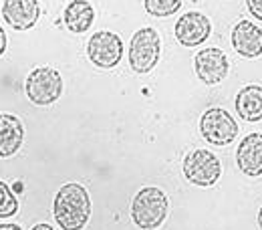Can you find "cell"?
Here are the masks:
<instances>
[{"label": "cell", "mask_w": 262, "mask_h": 230, "mask_svg": "<svg viewBox=\"0 0 262 230\" xmlns=\"http://www.w3.org/2000/svg\"><path fill=\"white\" fill-rule=\"evenodd\" d=\"M236 164L248 178L262 176V133H248L240 141L236 150Z\"/></svg>", "instance_id": "cell-11"}, {"label": "cell", "mask_w": 262, "mask_h": 230, "mask_svg": "<svg viewBox=\"0 0 262 230\" xmlns=\"http://www.w3.org/2000/svg\"><path fill=\"white\" fill-rule=\"evenodd\" d=\"M31 230H55L53 226H49V224H34Z\"/></svg>", "instance_id": "cell-21"}, {"label": "cell", "mask_w": 262, "mask_h": 230, "mask_svg": "<svg viewBox=\"0 0 262 230\" xmlns=\"http://www.w3.org/2000/svg\"><path fill=\"white\" fill-rule=\"evenodd\" d=\"M25 139V126L12 113H0V158L14 156Z\"/></svg>", "instance_id": "cell-13"}, {"label": "cell", "mask_w": 262, "mask_h": 230, "mask_svg": "<svg viewBox=\"0 0 262 230\" xmlns=\"http://www.w3.org/2000/svg\"><path fill=\"white\" fill-rule=\"evenodd\" d=\"M169 200L164 190L156 186L141 188L131 202V220L137 228L156 230L160 228L167 218Z\"/></svg>", "instance_id": "cell-2"}, {"label": "cell", "mask_w": 262, "mask_h": 230, "mask_svg": "<svg viewBox=\"0 0 262 230\" xmlns=\"http://www.w3.org/2000/svg\"><path fill=\"white\" fill-rule=\"evenodd\" d=\"M0 230H23L18 224H0Z\"/></svg>", "instance_id": "cell-20"}, {"label": "cell", "mask_w": 262, "mask_h": 230, "mask_svg": "<svg viewBox=\"0 0 262 230\" xmlns=\"http://www.w3.org/2000/svg\"><path fill=\"white\" fill-rule=\"evenodd\" d=\"M246 6L254 18L262 20V0H246Z\"/></svg>", "instance_id": "cell-18"}, {"label": "cell", "mask_w": 262, "mask_h": 230, "mask_svg": "<svg viewBox=\"0 0 262 230\" xmlns=\"http://www.w3.org/2000/svg\"><path fill=\"white\" fill-rule=\"evenodd\" d=\"M200 132L208 143L222 148L236 139L238 123L226 109L212 107V109H206L204 115L200 117Z\"/></svg>", "instance_id": "cell-6"}, {"label": "cell", "mask_w": 262, "mask_h": 230, "mask_svg": "<svg viewBox=\"0 0 262 230\" xmlns=\"http://www.w3.org/2000/svg\"><path fill=\"white\" fill-rule=\"evenodd\" d=\"M40 6L38 0H4L2 18L14 31H29L38 23Z\"/></svg>", "instance_id": "cell-9"}, {"label": "cell", "mask_w": 262, "mask_h": 230, "mask_svg": "<svg viewBox=\"0 0 262 230\" xmlns=\"http://www.w3.org/2000/svg\"><path fill=\"white\" fill-rule=\"evenodd\" d=\"M95 20V10L89 0H71L63 12L65 27L75 34H83L91 29Z\"/></svg>", "instance_id": "cell-14"}, {"label": "cell", "mask_w": 262, "mask_h": 230, "mask_svg": "<svg viewBox=\"0 0 262 230\" xmlns=\"http://www.w3.org/2000/svg\"><path fill=\"white\" fill-rule=\"evenodd\" d=\"M194 71L202 83L218 85L230 73V61L222 49L208 47V49L198 51V55L194 57Z\"/></svg>", "instance_id": "cell-8"}, {"label": "cell", "mask_w": 262, "mask_h": 230, "mask_svg": "<svg viewBox=\"0 0 262 230\" xmlns=\"http://www.w3.org/2000/svg\"><path fill=\"white\" fill-rule=\"evenodd\" d=\"M162 53V38L156 29H139L131 36L129 43V65L135 73L143 75L154 71V67L160 61Z\"/></svg>", "instance_id": "cell-4"}, {"label": "cell", "mask_w": 262, "mask_h": 230, "mask_svg": "<svg viewBox=\"0 0 262 230\" xmlns=\"http://www.w3.org/2000/svg\"><path fill=\"white\" fill-rule=\"evenodd\" d=\"M184 178L202 188L214 186L222 176V164L210 150H192L182 162Z\"/></svg>", "instance_id": "cell-5"}, {"label": "cell", "mask_w": 262, "mask_h": 230, "mask_svg": "<svg viewBox=\"0 0 262 230\" xmlns=\"http://www.w3.org/2000/svg\"><path fill=\"white\" fill-rule=\"evenodd\" d=\"M258 226H260V230H262V208L258 210Z\"/></svg>", "instance_id": "cell-22"}, {"label": "cell", "mask_w": 262, "mask_h": 230, "mask_svg": "<svg viewBox=\"0 0 262 230\" xmlns=\"http://www.w3.org/2000/svg\"><path fill=\"white\" fill-rule=\"evenodd\" d=\"M232 47L240 57L256 59L262 55V29L250 20H240L232 29Z\"/></svg>", "instance_id": "cell-12"}, {"label": "cell", "mask_w": 262, "mask_h": 230, "mask_svg": "<svg viewBox=\"0 0 262 230\" xmlns=\"http://www.w3.org/2000/svg\"><path fill=\"white\" fill-rule=\"evenodd\" d=\"M25 91L34 105H53L63 93V77L53 67H36L25 81Z\"/></svg>", "instance_id": "cell-3"}, {"label": "cell", "mask_w": 262, "mask_h": 230, "mask_svg": "<svg viewBox=\"0 0 262 230\" xmlns=\"http://www.w3.org/2000/svg\"><path fill=\"white\" fill-rule=\"evenodd\" d=\"M212 33V23L202 12H186L176 23V38L184 47H198Z\"/></svg>", "instance_id": "cell-10"}, {"label": "cell", "mask_w": 262, "mask_h": 230, "mask_svg": "<svg viewBox=\"0 0 262 230\" xmlns=\"http://www.w3.org/2000/svg\"><path fill=\"white\" fill-rule=\"evenodd\" d=\"M6 43H8V40H6V33H4V29L0 27V57H2L4 51H6Z\"/></svg>", "instance_id": "cell-19"}, {"label": "cell", "mask_w": 262, "mask_h": 230, "mask_svg": "<svg viewBox=\"0 0 262 230\" xmlns=\"http://www.w3.org/2000/svg\"><path fill=\"white\" fill-rule=\"evenodd\" d=\"M18 212V198L6 182L0 180V218H10Z\"/></svg>", "instance_id": "cell-17"}, {"label": "cell", "mask_w": 262, "mask_h": 230, "mask_svg": "<svg viewBox=\"0 0 262 230\" xmlns=\"http://www.w3.org/2000/svg\"><path fill=\"white\" fill-rule=\"evenodd\" d=\"M87 57L99 69H113L123 57V40L111 31H99L91 34L87 43Z\"/></svg>", "instance_id": "cell-7"}, {"label": "cell", "mask_w": 262, "mask_h": 230, "mask_svg": "<svg viewBox=\"0 0 262 230\" xmlns=\"http://www.w3.org/2000/svg\"><path fill=\"white\" fill-rule=\"evenodd\" d=\"M236 113L250 123L262 119V87L260 85H246L236 95Z\"/></svg>", "instance_id": "cell-15"}, {"label": "cell", "mask_w": 262, "mask_h": 230, "mask_svg": "<svg viewBox=\"0 0 262 230\" xmlns=\"http://www.w3.org/2000/svg\"><path fill=\"white\" fill-rule=\"evenodd\" d=\"M53 216L63 230H83L91 218V196L85 186L69 182L53 200Z\"/></svg>", "instance_id": "cell-1"}, {"label": "cell", "mask_w": 262, "mask_h": 230, "mask_svg": "<svg viewBox=\"0 0 262 230\" xmlns=\"http://www.w3.org/2000/svg\"><path fill=\"white\" fill-rule=\"evenodd\" d=\"M182 4L184 0H143L145 10L156 18H165V16L176 14L182 8Z\"/></svg>", "instance_id": "cell-16"}]
</instances>
